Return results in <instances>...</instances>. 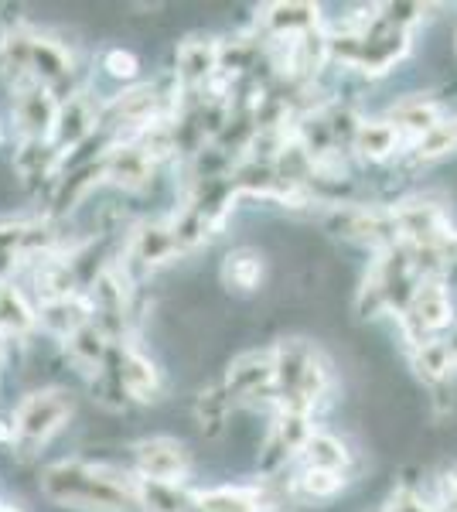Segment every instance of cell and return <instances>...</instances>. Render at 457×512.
Instances as JSON below:
<instances>
[{
  "label": "cell",
  "mask_w": 457,
  "mask_h": 512,
  "mask_svg": "<svg viewBox=\"0 0 457 512\" xmlns=\"http://www.w3.org/2000/svg\"><path fill=\"white\" fill-rule=\"evenodd\" d=\"M31 325V311L24 308L21 294L14 287L0 284V332H24Z\"/></svg>",
  "instance_id": "cell-7"
},
{
  "label": "cell",
  "mask_w": 457,
  "mask_h": 512,
  "mask_svg": "<svg viewBox=\"0 0 457 512\" xmlns=\"http://www.w3.org/2000/svg\"><path fill=\"white\" fill-rule=\"evenodd\" d=\"M69 414H72V400L62 390H41V393L24 396L18 403V410L11 414L14 441L45 444L48 437L69 420Z\"/></svg>",
  "instance_id": "cell-2"
},
{
  "label": "cell",
  "mask_w": 457,
  "mask_h": 512,
  "mask_svg": "<svg viewBox=\"0 0 457 512\" xmlns=\"http://www.w3.org/2000/svg\"><path fill=\"white\" fill-rule=\"evenodd\" d=\"M260 274H263V260L256 253H229L226 260V284H232L236 291H253L260 284Z\"/></svg>",
  "instance_id": "cell-5"
},
{
  "label": "cell",
  "mask_w": 457,
  "mask_h": 512,
  "mask_svg": "<svg viewBox=\"0 0 457 512\" xmlns=\"http://www.w3.org/2000/svg\"><path fill=\"white\" fill-rule=\"evenodd\" d=\"M304 489L314 492V495H331L342 489V475L338 472H328V468H311L304 478Z\"/></svg>",
  "instance_id": "cell-11"
},
{
  "label": "cell",
  "mask_w": 457,
  "mask_h": 512,
  "mask_svg": "<svg viewBox=\"0 0 457 512\" xmlns=\"http://www.w3.org/2000/svg\"><path fill=\"white\" fill-rule=\"evenodd\" d=\"M304 451H307L311 468H328V472H338V468L345 465V448L328 434H311V437H307V444H304Z\"/></svg>",
  "instance_id": "cell-6"
},
{
  "label": "cell",
  "mask_w": 457,
  "mask_h": 512,
  "mask_svg": "<svg viewBox=\"0 0 457 512\" xmlns=\"http://www.w3.org/2000/svg\"><path fill=\"white\" fill-rule=\"evenodd\" d=\"M427 369V376H444L451 369V349L447 345H427L420 352V373Z\"/></svg>",
  "instance_id": "cell-10"
},
{
  "label": "cell",
  "mask_w": 457,
  "mask_h": 512,
  "mask_svg": "<svg viewBox=\"0 0 457 512\" xmlns=\"http://www.w3.org/2000/svg\"><path fill=\"white\" fill-rule=\"evenodd\" d=\"M106 69H110L116 79H134L137 76V59L130 52H123V48H113V52L106 55Z\"/></svg>",
  "instance_id": "cell-12"
},
{
  "label": "cell",
  "mask_w": 457,
  "mask_h": 512,
  "mask_svg": "<svg viewBox=\"0 0 457 512\" xmlns=\"http://www.w3.org/2000/svg\"><path fill=\"white\" fill-rule=\"evenodd\" d=\"M417 304H420V325H444L447 315H451V304H447V294L440 291L437 284H430V287H423L420 297H417Z\"/></svg>",
  "instance_id": "cell-8"
},
{
  "label": "cell",
  "mask_w": 457,
  "mask_h": 512,
  "mask_svg": "<svg viewBox=\"0 0 457 512\" xmlns=\"http://www.w3.org/2000/svg\"><path fill=\"white\" fill-rule=\"evenodd\" d=\"M359 144H362L365 154H372V158H382V154L393 151L396 127H389V123H369V127L359 130Z\"/></svg>",
  "instance_id": "cell-9"
},
{
  "label": "cell",
  "mask_w": 457,
  "mask_h": 512,
  "mask_svg": "<svg viewBox=\"0 0 457 512\" xmlns=\"http://www.w3.org/2000/svg\"><path fill=\"white\" fill-rule=\"evenodd\" d=\"M41 489L58 506L89 509V512H130L140 506V485L127 475L86 461H65L48 468Z\"/></svg>",
  "instance_id": "cell-1"
},
{
  "label": "cell",
  "mask_w": 457,
  "mask_h": 512,
  "mask_svg": "<svg viewBox=\"0 0 457 512\" xmlns=\"http://www.w3.org/2000/svg\"><path fill=\"white\" fill-rule=\"evenodd\" d=\"M137 472L144 475V482H164L178 485L185 475V448L171 437H151V441H140L134 448Z\"/></svg>",
  "instance_id": "cell-3"
},
{
  "label": "cell",
  "mask_w": 457,
  "mask_h": 512,
  "mask_svg": "<svg viewBox=\"0 0 457 512\" xmlns=\"http://www.w3.org/2000/svg\"><path fill=\"white\" fill-rule=\"evenodd\" d=\"M219 45L209 38H191L178 48V79L185 86H202L205 79L219 69Z\"/></svg>",
  "instance_id": "cell-4"
}]
</instances>
